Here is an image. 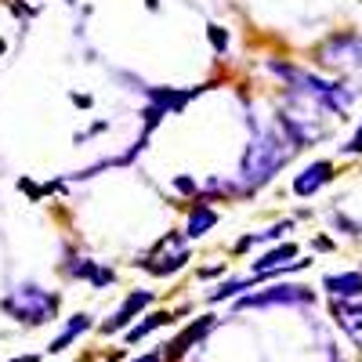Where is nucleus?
Masks as SVG:
<instances>
[{
	"instance_id": "f257e3e1",
	"label": "nucleus",
	"mask_w": 362,
	"mask_h": 362,
	"mask_svg": "<svg viewBox=\"0 0 362 362\" xmlns=\"http://www.w3.org/2000/svg\"><path fill=\"white\" fill-rule=\"evenodd\" d=\"M293 148H297V141H293V134L279 124V127H272V131H261L254 141H250V148H247V156H243V185H261V181H268L272 174H276L290 156H293Z\"/></svg>"
},
{
	"instance_id": "f03ea898",
	"label": "nucleus",
	"mask_w": 362,
	"mask_h": 362,
	"mask_svg": "<svg viewBox=\"0 0 362 362\" xmlns=\"http://www.w3.org/2000/svg\"><path fill=\"white\" fill-rule=\"evenodd\" d=\"M322 66L337 69V73H355L362 76V40L358 37H334L319 47Z\"/></svg>"
},
{
	"instance_id": "7ed1b4c3",
	"label": "nucleus",
	"mask_w": 362,
	"mask_h": 362,
	"mask_svg": "<svg viewBox=\"0 0 362 362\" xmlns=\"http://www.w3.org/2000/svg\"><path fill=\"white\" fill-rule=\"evenodd\" d=\"M4 305H8V312H15V315H22L29 322H44L54 312V297H47V293H40L33 286H22V290H15L4 300Z\"/></svg>"
},
{
	"instance_id": "20e7f679",
	"label": "nucleus",
	"mask_w": 362,
	"mask_h": 362,
	"mask_svg": "<svg viewBox=\"0 0 362 362\" xmlns=\"http://www.w3.org/2000/svg\"><path fill=\"white\" fill-rule=\"evenodd\" d=\"M312 293L305 286H272L257 297H243L239 308H268V305H308Z\"/></svg>"
},
{
	"instance_id": "39448f33",
	"label": "nucleus",
	"mask_w": 362,
	"mask_h": 362,
	"mask_svg": "<svg viewBox=\"0 0 362 362\" xmlns=\"http://www.w3.org/2000/svg\"><path fill=\"white\" fill-rule=\"evenodd\" d=\"M334 177V167H329L326 160H319V163H312V167H305L297 177H293V192L297 196H312V192H319L326 181Z\"/></svg>"
},
{
	"instance_id": "423d86ee",
	"label": "nucleus",
	"mask_w": 362,
	"mask_h": 362,
	"mask_svg": "<svg viewBox=\"0 0 362 362\" xmlns=\"http://www.w3.org/2000/svg\"><path fill=\"white\" fill-rule=\"evenodd\" d=\"M293 257H297V247H293V243H283L279 250H268V254L254 264V272H257V276H264V272H279V268L300 264V261H293Z\"/></svg>"
},
{
	"instance_id": "0eeeda50",
	"label": "nucleus",
	"mask_w": 362,
	"mask_h": 362,
	"mask_svg": "<svg viewBox=\"0 0 362 362\" xmlns=\"http://www.w3.org/2000/svg\"><path fill=\"white\" fill-rule=\"evenodd\" d=\"M326 290L334 297H362V272H341V276H326Z\"/></svg>"
},
{
	"instance_id": "6e6552de",
	"label": "nucleus",
	"mask_w": 362,
	"mask_h": 362,
	"mask_svg": "<svg viewBox=\"0 0 362 362\" xmlns=\"http://www.w3.org/2000/svg\"><path fill=\"white\" fill-rule=\"evenodd\" d=\"M334 315H337V322L351 334V341L362 348V305H334Z\"/></svg>"
},
{
	"instance_id": "1a4fd4ad",
	"label": "nucleus",
	"mask_w": 362,
	"mask_h": 362,
	"mask_svg": "<svg viewBox=\"0 0 362 362\" xmlns=\"http://www.w3.org/2000/svg\"><path fill=\"white\" fill-rule=\"evenodd\" d=\"M148 300H153V293H145V290H138V293H131V297L124 300V308H119V312H116V319H112V322H109L105 329H119V326H124V322H131V319H134V312H138V308H145V305H148Z\"/></svg>"
},
{
	"instance_id": "9d476101",
	"label": "nucleus",
	"mask_w": 362,
	"mask_h": 362,
	"mask_svg": "<svg viewBox=\"0 0 362 362\" xmlns=\"http://www.w3.org/2000/svg\"><path fill=\"white\" fill-rule=\"evenodd\" d=\"M218 225V214L210 206H196L192 214H189V225H185V235L189 239H196V235H203V232H210Z\"/></svg>"
},
{
	"instance_id": "9b49d317",
	"label": "nucleus",
	"mask_w": 362,
	"mask_h": 362,
	"mask_svg": "<svg viewBox=\"0 0 362 362\" xmlns=\"http://www.w3.org/2000/svg\"><path fill=\"white\" fill-rule=\"evenodd\" d=\"M206 326H210V319H203V322H199L196 329H189V334H181V337L174 341V348H170V355H181V351H185V348H189V344H192V341H196V337L203 334V329H206Z\"/></svg>"
},
{
	"instance_id": "f8f14e48",
	"label": "nucleus",
	"mask_w": 362,
	"mask_h": 362,
	"mask_svg": "<svg viewBox=\"0 0 362 362\" xmlns=\"http://www.w3.org/2000/svg\"><path fill=\"white\" fill-rule=\"evenodd\" d=\"M80 329H87V319H83V315H76V322H73V326L66 329V334H62V337H58V341L51 344V351H62V348H66V344H69V341L80 334Z\"/></svg>"
},
{
	"instance_id": "ddd939ff",
	"label": "nucleus",
	"mask_w": 362,
	"mask_h": 362,
	"mask_svg": "<svg viewBox=\"0 0 362 362\" xmlns=\"http://www.w3.org/2000/svg\"><path fill=\"white\" fill-rule=\"evenodd\" d=\"M167 319H170V315H163V312H160V315H148V322H141V326L134 329L131 337H141V334H148V329H153V326H163Z\"/></svg>"
},
{
	"instance_id": "4468645a",
	"label": "nucleus",
	"mask_w": 362,
	"mask_h": 362,
	"mask_svg": "<svg viewBox=\"0 0 362 362\" xmlns=\"http://www.w3.org/2000/svg\"><path fill=\"white\" fill-rule=\"evenodd\" d=\"M206 37H210V44H214L218 51L228 47V37H225V29H221V25H210V33H206Z\"/></svg>"
},
{
	"instance_id": "2eb2a0df",
	"label": "nucleus",
	"mask_w": 362,
	"mask_h": 362,
	"mask_svg": "<svg viewBox=\"0 0 362 362\" xmlns=\"http://www.w3.org/2000/svg\"><path fill=\"white\" fill-rule=\"evenodd\" d=\"M348 153H362V127H358V134L348 141Z\"/></svg>"
},
{
	"instance_id": "dca6fc26",
	"label": "nucleus",
	"mask_w": 362,
	"mask_h": 362,
	"mask_svg": "<svg viewBox=\"0 0 362 362\" xmlns=\"http://www.w3.org/2000/svg\"><path fill=\"white\" fill-rule=\"evenodd\" d=\"M177 189H181V192H196V185H192V177H177Z\"/></svg>"
},
{
	"instance_id": "f3484780",
	"label": "nucleus",
	"mask_w": 362,
	"mask_h": 362,
	"mask_svg": "<svg viewBox=\"0 0 362 362\" xmlns=\"http://www.w3.org/2000/svg\"><path fill=\"white\" fill-rule=\"evenodd\" d=\"M138 362H160V358H156V355H148V358H138Z\"/></svg>"
}]
</instances>
